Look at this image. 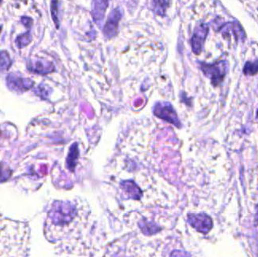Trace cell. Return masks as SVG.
<instances>
[{
	"instance_id": "obj_1",
	"label": "cell",
	"mask_w": 258,
	"mask_h": 257,
	"mask_svg": "<svg viewBox=\"0 0 258 257\" xmlns=\"http://www.w3.org/2000/svg\"><path fill=\"white\" fill-rule=\"evenodd\" d=\"M85 226L86 221L75 204L56 202L48 214L45 233L50 241L71 240L82 235Z\"/></svg>"
},
{
	"instance_id": "obj_2",
	"label": "cell",
	"mask_w": 258,
	"mask_h": 257,
	"mask_svg": "<svg viewBox=\"0 0 258 257\" xmlns=\"http://www.w3.org/2000/svg\"><path fill=\"white\" fill-rule=\"evenodd\" d=\"M28 239L29 231L23 225L16 231L2 227V257H25Z\"/></svg>"
},
{
	"instance_id": "obj_3",
	"label": "cell",
	"mask_w": 258,
	"mask_h": 257,
	"mask_svg": "<svg viewBox=\"0 0 258 257\" xmlns=\"http://www.w3.org/2000/svg\"><path fill=\"white\" fill-rule=\"evenodd\" d=\"M201 70L207 78H210L213 86L218 87L224 80L226 74V61H218L214 64L202 63Z\"/></svg>"
},
{
	"instance_id": "obj_4",
	"label": "cell",
	"mask_w": 258,
	"mask_h": 257,
	"mask_svg": "<svg viewBox=\"0 0 258 257\" xmlns=\"http://www.w3.org/2000/svg\"><path fill=\"white\" fill-rule=\"evenodd\" d=\"M154 114L169 123H172L176 127H181V123L178 119L175 110L173 108L171 104L169 103H159L156 104L154 108Z\"/></svg>"
},
{
	"instance_id": "obj_5",
	"label": "cell",
	"mask_w": 258,
	"mask_h": 257,
	"mask_svg": "<svg viewBox=\"0 0 258 257\" xmlns=\"http://www.w3.org/2000/svg\"><path fill=\"white\" fill-rule=\"evenodd\" d=\"M188 221L194 229L200 233H209L213 228L212 218L206 214H188Z\"/></svg>"
},
{
	"instance_id": "obj_6",
	"label": "cell",
	"mask_w": 258,
	"mask_h": 257,
	"mask_svg": "<svg viewBox=\"0 0 258 257\" xmlns=\"http://www.w3.org/2000/svg\"><path fill=\"white\" fill-rule=\"evenodd\" d=\"M208 32H209V27L205 23H201L199 27H196L190 40L192 51L195 54H200L203 51V44L205 42Z\"/></svg>"
},
{
	"instance_id": "obj_7",
	"label": "cell",
	"mask_w": 258,
	"mask_h": 257,
	"mask_svg": "<svg viewBox=\"0 0 258 257\" xmlns=\"http://www.w3.org/2000/svg\"><path fill=\"white\" fill-rule=\"evenodd\" d=\"M121 17L122 12L120 8H116L110 14L108 21L105 24V28H104V34L105 36L111 38L116 34V30L118 29V24H119V21Z\"/></svg>"
},
{
	"instance_id": "obj_8",
	"label": "cell",
	"mask_w": 258,
	"mask_h": 257,
	"mask_svg": "<svg viewBox=\"0 0 258 257\" xmlns=\"http://www.w3.org/2000/svg\"><path fill=\"white\" fill-rule=\"evenodd\" d=\"M108 6V0H94L93 1V16L95 21L102 20L105 16V10Z\"/></svg>"
},
{
	"instance_id": "obj_9",
	"label": "cell",
	"mask_w": 258,
	"mask_h": 257,
	"mask_svg": "<svg viewBox=\"0 0 258 257\" xmlns=\"http://www.w3.org/2000/svg\"><path fill=\"white\" fill-rule=\"evenodd\" d=\"M8 83L12 85L14 87L18 88L19 89H24V90L30 89L32 87L33 85V82L30 80L19 78L12 75L8 78Z\"/></svg>"
},
{
	"instance_id": "obj_10",
	"label": "cell",
	"mask_w": 258,
	"mask_h": 257,
	"mask_svg": "<svg viewBox=\"0 0 258 257\" xmlns=\"http://www.w3.org/2000/svg\"><path fill=\"white\" fill-rule=\"evenodd\" d=\"M31 70L34 72L38 73V74H46L53 71L54 68H53V65L49 61L38 60V61L35 62V64L31 66Z\"/></svg>"
},
{
	"instance_id": "obj_11",
	"label": "cell",
	"mask_w": 258,
	"mask_h": 257,
	"mask_svg": "<svg viewBox=\"0 0 258 257\" xmlns=\"http://www.w3.org/2000/svg\"><path fill=\"white\" fill-rule=\"evenodd\" d=\"M122 187L123 188L126 193L134 199H139L141 198V192L140 188L136 185L133 181H127L122 183Z\"/></svg>"
},
{
	"instance_id": "obj_12",
	"label": "cell",
	"mask_w": 258,
	"mask_h": 257,
	"mask_svg": "<svg viewBox=\"0 0 258 257\" xmlns=\"http://www.w3.org/2000/svg\"><path fill=\"white\" fill-rule=\"evenodd\" d=\"M78 144H74L70 150L68 159H67V163H68L69 168L71 170H74V167L76 166L77 160L78 158Z\"/></svg>"
},
{
	"instance_id": "obj_13",
	"label": "cell",
	"mask_w": 258,
	"mask_h": 257,
	"mask_svg": "<svg viewBox=\"0 0 258 257\" xmlns=\"http://www.w3.org/2000/svg\"><path fill=\"white\" fill-rule=\"evenodd\" d=\"M243 73L246 76H253L258 74V60L247 61L243 69Z\"/></svg>"
},
{
	"instance_id": "obj_14",
	"label": "cell",
	"mask_w": 258,
	"mask_h": 257,
	"mask_svg": "<svg viewBox=\"0 0 258 257\" xmlns=\"http://www.w3.org/2000/svg\"><path fill=\"white\" fill-rule=\"evenodd\" d=\"M155 6L157 9V12L160 15L165 13L166 9L168 7L169 0H153Z\"/></svg>"
},
{
	"instance_id": "obj_15",
	"label": "cell",
	"mask_w": 258,
	"mask_h": 257,
	"mask_svg": "<svg viewBox=\"0 0 258 257\" xmlns=\"http://www.w3.org/2000/svg\"><path fill=\"white\" fill-rule=\"evenodd\" d=\"M57 0H53L51 4V14L52 18H53V22L55 23L57 27H58V18H57V13H58V9H57Z\"/></svg>"
},
{
	"instance_id": "obj_16",
	"label": "cell",
	"mask_w": 258,
	"mask_h": 257,
	"mask_svg": "<svg viewBox=\"0 0 258 257\" xmlns=\"http://www.w3.org/2000/svg\"><path fill=\"white\" fill-rule=\"evenodd\" d=\"M171 257H188L187 255H185L184 252L182 251H175V253L173 254Z\"/></svg>"
}]
</instances>
